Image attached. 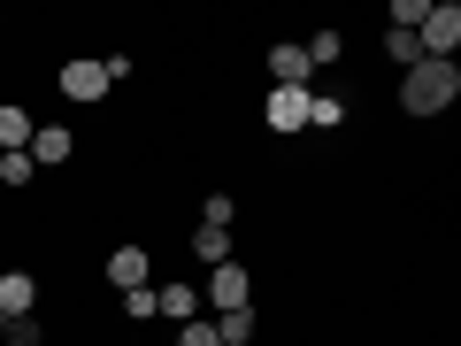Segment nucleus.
I'll return each mask as SVG.
<instances>
[{
  "label": "nucleus",
  "instance_id": "obj_1",
  "mask_svg": "<svg viewBox=\"0 0 461 346\" xmlns=\"http://www.w3.org/2000/svg\"><path fill=\"white\" fill-rule=\"evenodd\" d=\"M454 93H461V69H454V62H415L408 77H400V108H408V115L454 108Z\"/></svg>",
  "mask_w": 461,
  "mask_h": 346
},
{
  "label": "nucleus",
  "instance_id": "obj_2",
  "mask_svg": "<svg viewBox=\"0 0 461 346\" xmlns=\"http://www.w3.org/2000/svg\"><path fill=\"white\" fill-rule=\"evenodd\" d=\"M415 47H423V62H454V47H461V8H454V0H430V8H423Z\"/></svg>",
  "mask_w": 461,
  "mask_h": 346
},
{
  "label": "nucleus",
  "instance_id": "obj_3",
  "mask_svg": "<svg viewBox=\"0 0 461 346\" xmlns=\"http://www.w3.org/2000/svg\"><path fill=\"white\" fill-rule=\"evenodd\" d=\"M315 93V85H308ZM308 93L300 85H269V100H262V115H269V132L277 139H293V132H308Z\"/></svg>",
  "mask_w": 461,
  "mask_h": 346
},
{
  "label": "nucleus",
  "instance_id": "obj_4",
  "mask_svg": "<svg viewBox=\"0 0 461 346\" xmlns=\"http://www.w3.org/2000/svg\"><path fill=\"white\" fill-rule=\"evenodd\" d=\"M108 62H62V85H54V93L62 100H108Z\"/></svg>",
  "mask_w": 461,
  "mask_h": 346
},
{
  "label": "nucleus",
  "instance_id": "obj_5",
  "mask_svg": "<svg viewBox=\"0 0 461 346\" xmlns=\"http://www.w3.org/2000/svg\"><path fill=\"white\" fill-rule=\"evenodd\" d=\"M16 315H39V278L32 269H0V323H16Z\"/></svg>",
  "mask_w": 461,
  "mask_h": 346
},
{
  "label": "nucleus",
  "instance_id": "obj_6",
  "mask_svg": "<svg viewBox=\"0 0 461 346\" xmlns=\"http://www.w3.org/2000/svg\"><path fill=\"white\" fill-rule=\"evenodd\" d=\"M208 293H215V308H254V278H247V269H239V262H223V269H215V278H208Z\"/></svg>",
  "mask_w": 461,
  "mask_h": 346
},
{
  "label": "nucleus",
  "instance_id": "obj_7",
  "mask_svg": "<svg viewBox=\"0 0 461 346\" xmlns=\"http://www.w3.org/2000/svg\"><path fill=\"white\" fill-rule=\"evenodd\" d=\"M23 154H32V162H39V169H62V162H69V154H77V139H69V132H62V123H39V132H32V147H23Z\"/></svg>",
  "mask_w": 461,
  "mask_h": 346
},
{
  "label": "nucleus",
  "instance_id": "obj_8",
  "mask_svg": "<svg viewBox=\"0 0 461 346\" xmlns=\"http://www.w3.org/2000/svg\"><path fill=\"white\" fill-rule=\"evenodd\" d=\"M147 247H115L108 254V285H115V293H139V285H147Z\"/></svg>",
  "mask_w": 461,
  "mask_h": 346
},
{
  "label": "nucleus",
  "instance_id": "obj_9",
  "mask_svg": "<svg viewBox=\"0 0 461 346\" xmlns=\"http://www.w3.org/2000/svg\"><path fill=\"white\" fill-rule=\"evenodd\" d=\"M308 77H315V69H308L300 47H269V85H300V93H308Z\"/></svg>",
  "mask_w": 461,
  "mask_h": 346
},
{
  "label": "nucleus",
  "instance_id": "obj_10",
  "mask_svg": "<svg viewBox=\"0 0 461 346\" xmlns=\"http://www.w3.org/2000/svg\"><path fill=\"white\" fill-rule=\"evenodd\" d=\"M193 262H208V269L230 262V231H223V223H200V231H193Z\"/></svg>",
  "mask_w": 461,
  "mask_h": 346
},
{
  "label": "nucleus",
  "instance_id": "obj_11",
  "mask_svg": "<svg viewBox=\"0 0 461 346\" xmlns=\"http://www.w3.org/2000/svg\"><path fill=\"white\" fill-rule=\"evenodd\" d=\"M154 315H169V323H193V285H154Z\"/></svg>",
  "mask_w": 461,
  "mask_h": 346
},
{
  "label": "nucleus",
  "instance_id": "obj_12",
  "mask_svg": "<svg viewBox=\"0 0 461 346\" xmlns=\"http://www.w3.org/2000/svg\"><path fill=\"white\" fill-rule=\"evenodd\" d=\"M215 339H223V346H254V339H262L254 308H230V315H215Z\"/></svg>",
  "mask_w": 461,
  "mask_h": 346
},
{
  "label": "nucleus",
  "instance_id": "obj_13",
  "mask_svg": "<svg viewBox=\"0 0 461 346\" xmlns=\"http://www.w3.org/2000/svg\"><path fill=\"white\" fill-rule=\"evenodd\" d=\"M346 123V100L339 93H308V132H339Z\"/></svg>",
  "mask_w": 461,
  "mask_h": 346
},
{
  "label": "nucleus",
  "instance_id": "obj_14",
  "mask_svg": "<svg viewBox=\"0 0 461 346\" xmlns=\"http://www.w3.org/2000/svg\"><path fill=\"white\" fill-rule=\"evenodd\" d=\"M32 132H39V123H32V115H23V108H0V154L32 147Z\"/></svg>",
  "mask_w": 461,
  "mask_h": 346
},
{
  "label": "nucleus",
  "instance_id": "obj_15",
  "mask_svg": "<svg viewBox=\"0 0 461 346\" xmlns=\"http://www.w3.org/2000/svg\"><path fill=\"white\" fill-rule=\"evenodd\" d=\"M300 54H308V69H330V62L346 54V32H330V23H323V32H315V39H308Z\"/></svg>",
  "mask_w": 461,
  "mask_h": 346
},
{
  "label": "nucleus",
  "instance_id": "obj_16",
  "mask_svg": "<svg viewBox=\"0 0 461 346\" xmlns=\"http://www.w3.org/2000/svg\"><path fill=\"white\" fill-rule=\"evenodd\" d=\"M32 178H39V162H32L23 147H16V154H0V185H8V193H23Z\"/></svg>",
  "mask_w": 461,
  "mask_h": 346
},
{
  "label": "nucleus",
  "instance_id": "obj_17",
  "mask_svg": "<svg viewBox=\"0 0 461 346\" xmlns=\"http://www.w3.org/2000/svg\"><path fill=\"white\" fill-rule=\"evenodd\" d=\"M384 54H393L400 69H415V62H423V47H415V32H384Z\"/></svg>",
  "mask_w": 461,
  "mask_h": 346
},
{
  "label": "nucleus",
  "instance_id": "obj_18",
  "mask_svg": "<svg viewBox=\"0 0 461 346\" xmlns=\"http://www.w3.org/2000/svg\"><path fill=\"white\" fill-rule=\"evenodd\" d=\"M230 215H239V200H230V193H208V200H200V223H223V231H230Z\"/></svg>",
  "mask_w": 461,
  "mask_h": 346
},
{
  "label": "nucleus",
  "instance_id": "obj_19",
  "mask_svg": "<svg viewBox=\"0 0 461 346\" xmlns=\"http://www.w3.org/2000/svg\"><path fill=\"white\" fill-rule=\"evenodd\" d=\"M0 339H8V346H39V339H47V331H39V315H16V323L0 331Z\"/></svg>",
  "mask_w": 461,
  "mask_h": 346
},
{
  "label": "nucleus",
  "instance_id": "obj_20",
  "mask_svg": "<svg viewBox=\"0 0 461 346\" xmlns=\"http://www.w3.org/2000/svg\"><path fill=\"white\" fill-rule=\"evenodd\" d=\"M123 315H131V323H147V315H154V285H139V293H123Z\"/></svg>",
  "mask_w": 461,
  "mask_h": 346
},
{
  "label": "nucleus",
  "instance_id": "obj_21",
  "mask_svg": "<svg viewBox=\"0 0 461 346\" xmlns=\"http://www.w3.org/2000/svg\"><path fill=\"white\" fill-rule=\"evenodd\" d=\"M177 346H223V339H215V323H200V315H193V323L177 331Z\"/></svg>",
  "mask_w": 461,
  "mask_h": 346
},
{
  "label": "nucleus",
  "instance_id": "obj_22",
  "mask_svg": "<svg viewBox=\"0 0 461 346\" xmlns=\"http://www.w3.org/2000/svg\"><path fill=\"white\" fill-rule=\"evenodd\" d=\"M0 331H8V323H0Z\"/></svg>",
  "mask_w": 461,
  "mask_h": 346
}]
</instances>
